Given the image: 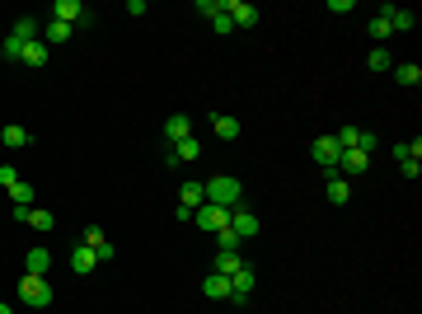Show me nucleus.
Masks as SVG:
<instances>
[{
  "instance_id": "f704fd0d",
  "label": "nucleus",
  "mask_w": 422,
  "mask_h": 314,
  "mask_svg": "<svg viewBox=\"0 0 422 314\" xmlns=\"http://www.w3.org/2000/svg\"><path fill=\"white\" fill-rule=\"evenodd\" d=\"M221 5H225V0H197V10H202V14H211V19L221 14Z\"/></svg>"
},
{
  "instance_id": "6ab92c4d",
  "label": "nucleus",
  "mask_w": 422,
  "mask_h": 314,
  "mask_svg": "<svg viewBox=\"0 0 422 314\" xmlns=\"http://www.w3.org/2000/svg\"><path fill=\"white\" fill-rule=\"evenodd\" d=\"M179 202H184L188 211H197L202 202H207V192H202V183H197V179H188V183L179 188Z\"/></svg>"
},
{
  "instance_id": "e433bc0d",
  "label": "nucleus",
  "mask_w": 422,
  "mask_h": 314,
  "mask_svg": "<svg viewBox=\"0 0 422 314\" xmlns=\"http://www.w3.org/2000/svg\"><path fill=\"white\" fill-rule=\"evenodd\" d=\"M0 314H14V310H10V305H5V300H0Z\"/></svg>"
},
{
  "instance_id": "9d476101",
  "label": "nucleus",
  "mask_w": 422,
  "mask_h": 314,
  "mask_svg": "<svg viewBox=\"0 0 422 314\" xmlns=\"http://www.w3.org/2000/svg\"><path fill=\"white\" fill-rule=\"evenodd\" d=\"M230 230H235L239 239H254L258 235V216L249 207H230Z\"/></svg>"
},
{
  "instance_id": "2eb2a0df",
  "label": "nucleus",
  "mask_w": 422,
  "mask_h": 314,
  "mask_svg": "<svg viewBox=\"0 0 422 314\" xmlns=\"http://www.w3.org/2000/svg\"><path fill=\"white\" fill-rule=\"evenodd\" d=\"M202 295H207V300H230V277L211 272L207 282H202Z\"/></svg>"
},
{
  "instance_id": "dca6fc26",
  "label": "nucleus",
  "mask_w": 422,
  "mask_h": 314,
  "mask_svg": "<svg viewBox=\"0 0 422 314\" xmlns=\"http://www.w3.org/2000/svg\"><path fill=\"white\" fill-rule=\"evenodd\" d=\"M211 131H216L221 141H235V136H239L244 127H239V122L230 117V113H216V117H211Z\"/></svg>"
},
{
  "instance_id": "c85d7f7f",
  "label": "nucleus",
  "mask_w": 422,
  "mask_h": 314,
  "mask_svg": "<svg viewBox=\"0 0 422 314\" xmlns=\"http://www.w3.org/2000/svg\"><path fill=\"white\" fill-rule=\"evenodd\" d=\"M19 52H24V43H19L14 33H5V43H0V56H5V61H19Z\"/></svg>"
},
{
  "instance_id": "5701e85b",
  "label": "nucleus",
  "mask_w": 422,
  "mask_h": 314,
  "mask_svg": "<svg viewBox=\"0 0 422 314\" xmlns=\"http://www.w3.org/2000/svg\"><path fill=\"white\" fill-rule=\"evenodd\" d=\"M395 80L403 85V89H418V85H422V66H413V61H403V66H395Z\"/></svg>"
},
{
  "instance_id": "0eeeda50",
  "label": "nucleus",
  "mask_w": 422,
  "mask_h": 314,
  "mask_svg": "<svg viewBox=\"0 0 422 314\" xmlns=\"http://www.w3.org/2000/svg\"><path fill=\"white\" fill-rule=\"evenodd\" d=\"M254 282H258V272H254V262H244L235 277H230V300L244 305V300H249V291H254Z\"/></svg>"
},
{
  "instance_id": "2f4dec72",
  "label": "nucleus",
  "mask_w": 422,
  "mask_h": 314,
  "mask_svg": "<svg viewBox=\"0 0 422 314\" xmlns=\"http://www.w3.org/2000/svg\"><path fill=\"white\" fill-rule=\"evenodd\" d=\"M19 183V174H14V164H0V188H5V192H10V188Z\"/></svg>"
},
{
  "instance_id": "f257e3e1",
  "label": "nucleus",
  "mask_w": 422,
  "mask_h": 314,
  "mask_svg": "<svg viewBox=\"0 0 422 314\" xmlns=\"http://www.w3.org/2000/svg\"><path fill=\"white\" fill-rule=\"evenodd\" d=\"M202 192H207V202H216V207H239V197H244L239 179H230V174H216V179H207V183H202Z\"/></svg>"
},
{
  "instance_id": "423d86ee",
  "label": "nucleus",
  "mask_w": 422,
  "mask_h": 314,
  "mask_svg": "<svg viewBox=\"0 0 422 314\" xmlns=\"http://www.w3.org/2000/svg\"><path fill=\"white\" fill-rule=\"evenodd\" d=\"M52 19L66 24V28H76V24H89V10H85L80 0H52Z\"/></svg>"
},
{
  "instance_id": "20e7f679",
  "label": "nucleus",
  "mask_w": 422,
  "mask_h": 314,
  "mask_svg": "<svg viewBox=\"0 0 422 314\" xmlns=\"http://www.w3.org/2000/svg\"><path fill=\"white\" fill-rule=\"evenodd\" d=\"M338 150H366V155H375V131L370 127H338Z\"/></svg>"
},
{
  "instance_id": "39448f33",
  "label": "nucleus",
  "mask_w": 422,
  "mask_h": 314,
  "mask_svg": "<svg viewBox=\"0 0 422 314\" xmlns=\"http://www.w3.org/2000/svg\"><path fill=\"white\" fill-rule=\"evenodd\" d=\"M310 155H315V164L324 169V174H338V141L333 136H315V146H310Z\"/></svg>"
},
{
  "instance_id": "cd10ccee",
  "label": "nucleus",
  "mask_w": 422,
  "mask_h": 314,
  "mask_svg": "<svg viewBox=\"0 0 422 314\" xmlns=\"http://www.w3.org/2000/svg\"><path fill=\"white\" fill-rule=\"evenodd\" d=\"M10 202H14V207H33V183H24V179H19V183L10 188Z\"/></svg>"
},
{
  "instance_id": "aec40b11",
  "label": "nucleus",
  "mask_w": 422,
  "mask_h": 314,
  "mask_svg": "<svg viewBox=\"0 0 422 314\" xmlns=\"http://www.w3.org/2000/svg\"><path fill=\"white\" fill-rule=\"evenodd\" d=\"M239 267H244L239 249H221V254H216V272H221V277H235Z\"/></svg>"
},
{
  "instance_id": "393cba45",
  "label": "nucleus",
  "mask_w": 422,
  "mask_h": 314,
  "mask_svg": "<svg viewBox=\"0 0 422 314\" xmlns=\"http://www.w3.org/2000/svg\"><path fill=\"white\" fill-rule=\"evenodd\" d=\"M0 141H5L10 150H24L28 146V127H0Z\"/></svg>"
},
{
  "instance_id": "a211bd4d",
  "label": "nucleus",
  "mask_w": 422,
  "mask_h": 314,
  "mask_svg": "<svg viewBox=\"0 0 422 314\" xmlns=\"http://www.w3.org/2000/svg\"><path fill=\"white\" fill-rule=\"evenodd\" d=\"M164 136H169V146H174V141H184V136H192V122H188V113H174V117L164 122Z\"/></svg>"
},
{
  "instance_id": "473e14b6",
  "label": "nucleus",
  "mask_w": 422,
  "mask_h": 314,
  "mask_svg": "<svg viewBox=\"0 0 422 314\" xmlns=\"http://www.w3.org/2000/svg\"><path fill=\"white\" fill-rule=\"evenodd\" d=\"M211 28H216V33H235V24H230V14H225V5H221V14L211 19Z\"/></svg>"
},
{
  "instance_id": "4be33fe9",
  "label": "nucleus",
  "mask_w": 422,
  "mask_h": 314,
  "mask_svg": "<svg viewBox=\"0 0 422 314\" xmlns=\"http://www.w3.org/2000/svg\"><path fill=\"white\" fill-rule=\"evenodd\" d=\"M71 267H76V272H94V267H99V258H94V249H85V244H76V249H71Z\"/></svg>"
},
{
  "instance_id": "72a5a7b5",
  "label": "nucleus",
  "mask_w": 422,
  "mask_h": 314,
  "mask_svg": "<svg viewBox=\"0 0 422 314\" xmlns=\"http://www.w3.org/2000/svg\"><path fill=\"white\" fill-rule=\"evenodd\" d=\"M216 239H221V249H239V244H244V239H239L235 230H230V225H225V230H221V235H216Z\"/></svg>"
},
{
  "instance_id": "b1692460",
  "label": "nucleus",
  "mask_w": 422,
  "mask_h": 314,
  "mask_svg": "<svg viewBox=\"0 0 422 314\" xmlns=\"http://www.w3.org/2000/svg\"><path fill=\"white\" fill-rule=\"evenodd\" d=\"M395 159H399V164H418V159H422V141H399Z\"/></svg>"
},
{
  "instance_id": "c756f323",
  "label": "nucleus",
  "mask_w": 422,
  "mask_h": 314,
  "mask_svg": "<svg viewBox=\"0 0 422 314\" xmlns=\"http://www.w3.org/2000/svg\"><path fill=\"white\" fill-rule=\"evenodd\" d=\"M370 38H375V47L390 38V24H385V14H375V19H370Z\"/></svg>"
},
{
  "instance_id": "a878e982",
  "label": "nucleus",
  "mask_w": 422,
  "mask_h": 314,
  "mask_svg": "<svg viewBox=\"0 0 422 314\" xmlns=\"http://www.w3.org/2000/svg\"><path fill=\"white\" fill-rule=\"evenodd\" d=\"M10 33H14V38H19V43H33V38H43V33H38V19H14V28H10Z\"/></svg>"
},
{
  "instance_id": "f3484780",
  "label": "nucleus",
  "mask_w": 422,
  "mask_h": 314,
  "mask_svg": "<svg viewBox=\"0 0 422 314\" xmlns=\"http://www.w3.org/2000/svg\"><path fill=\"white\" fill-rule=\"evenodd\" d=\"M43 43H47V47H66V43H71V28L47 19V24H43Z\"/></svg>"
},
{
  "instance_id": "1a4fd4ad",
  "label": "nucleus",
  "mask_w": 422,
  "mask_h": 314,
  "mask_svg": "<svg viewBox=\"0 0 422 314\" xmlns=\"http://www.w3.org/2000/svg\"><path fill=\"white\" fill-rule=\"evenodd\" d=\"M225 14H230V24H235V28H254L258 19H263L249 0H225Z\"/></svg>"
},
{
  "instance_id": "ddd939ff",
  "label": "nucleus",
  "mask_w": 422,
  "mask_h": 314,
  "mask_svg": "<svg viewBox=\"0 0 422 314\" xmlns=\"http://www.w3.org/2000/svg\"><path fill=\"white\" fill-rule=\"evenodd\" d=\"M47 267H52V254H47V249H28V258H24L28 277H47Z\"/></svg>"
},
{
  "instance_id": "412c9836",
  "label": "nucleus",
  "mask_w": 422,
  "mask_h": 314,
  "mask_svg": "<svg viewBox=\"0 0 422 314\" xmlns=\"http://www.w3.org/2000/svg\"><path fill=\"white\" fill-rule=\"evenodd\" d=\"M28 225H33L38 235H52V230H56V216L47 207H33V211H28Z\"/></svg>"
},
{
  "instance_id": "4468645a",
  "label": "nucleus",
  "mask_w": 422,
  "mask_h": 314,
  "mask_svg": "<svg viewBox=\"0 0 422 314\" xmlns=\"http://www.w3.org/2000/svg\"><path fill=\"white\" fill-rule=\"evenodd\" d=\"M324 192H329V202H333V207L352 202V183H347L343 174H329V188H324Z\"/></svg>"
},
{
  "instance_id": "9b49d317",
  "label": "nucleus",
  "mask_w": 422,
  "mask_h": 314,
  "mask_svg": "<svg viewBox=\"0 0 422 314\" xmlns=\"http://www.w3.org/2000/svg\"><path fill=\"white\" fill-rule=\"evenodd\" d=\"M47 43H43V38H33V43H24V52H19V61H24V66H33V71H43V66H47Z\"/></svg>"
},
{
  "instance_id": "7ed1b4c3",
  "label": "nucleus",
  "mask_w": 422,
  "mask_h": 314,
  "mask_svg": "<svg viewBox=\"0 0 422 314\" xmlns=\"http://www.w3.org/2000/svg\"><path fill=\"white\" fill-rule=\"evenodd\" d=\"M192 221H197V230H207V235H221V230L230 225V207H216V202H202V207L192 211Z\"/></svg>"
},
{
  "instance_id": "bb28decb",
  "label": "nucleus",
  "mask_w": 422,
  "mask_h": 314,
  "mask_svg": "<svg viewBox=\"0 0 422 314\" xmlns=\"http://www.w3.org/2000/svg\"><path fill=\"white\" fill-rule=\"evenodd\" d=\"M366 66H370V71H375V76H380V71H395V56L385 52V47H375V52L366 56Z\"/></svg>"
},
{
  "instance_id": "c9c22d12",
  "label": "nucleus",
  "mask_w": 422,
  "mask_h": 314,
  "mask_svg": "<svg viewBox=\"0 0 422 314\" xmlns=\"http://www.w3.org/2000/svg\"><path fill=\"white\" fill-rule=\"evenodd\" d=\"M329 10H333V14H347V10H357V0H329Z\"/></svg>"
},
{
  "instance_id": "f03ea898",
  "label": "nucleus",
  "mask_w": 422,
  "mask_h": 314,
  "mask_svg": "<svg viewBox=\"0 0 422 314\" xmlns=\"http://www.w3.org/2000/svg\"><path fill=\"white\" fill-rule=\"evenodd\" d=\"M19 300H24L28 310H47V305H52L47 277H19Z\"/></svg>"
},
{
  "instance_id": "6e6552de",
  "label": "nucleus",
  "mask_w": 422,
  "mask_h": 314,
  "mask_svg": "<svg viewBox=\"0 0 422 314\" xmlns=\"http://www.w3.org/2000/svg\"><path fill=\"white\" fill-rule=\"evenodd\" d=\"M202 155V141L197 136H184V141H174L169 150H164V164H188V159Z\"/></svg>"
},
{
  "instance_id": "f8f14e48",
  "label": "nucleus",
  "mask_w": 422,
  "mask_h": 314,
  "mask_svg": "<svg viewBox=\"0 0 422 314\" xmlns=\"http://www.w3.org/2000/svg\"><path fill=\"white\" fill-rule=\"evenodd\" d=\"M366 169H370L366 150H343V155H338V174H366Z\"/></svg>"
},
{
  "instance_id": "7c9ffc66",
  "label": "nucleus",
  "mask_w": 422,
  "mask_h": 314,
  "mask_svg": "<svg viewBox=\"0 0 422 314\" xmlns=\"http://www.w3.org/2000/svg\"><path fill=\"white\" fill-rule=\"evenodd\" d=\"M80 244H85V249H99V244H108V235H104V230H99V225H89V230H85V239H80Z\"/></svg>"
}]
</instances>
